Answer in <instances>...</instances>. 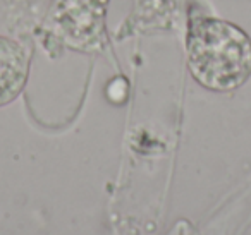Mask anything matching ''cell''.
<instances>
[{"instance_id":"obj_1","label":"cell","mask_w":251,"mask_h":235,"mask_svg":"<svg viewBox=\"0 0 251 235\" xmlns=\"http://www.w3.org/2000/svg\"><path fill=\"white\" fill-rule=\"evenodd\" d=\"M188 67L203 88L232 91L251 76V38L224 19L198 18L189 24Z\"/></svg>"},{"instance_id":"obj_2","label":"cell","mask_w":251,"mask_h":235,"mask_svg":"<svg viewBox=\"0 0 251 235\" xmlns=\"http://www.w3.org/2000/svg\"><path fill=\"white\" fill-rule=\"evenodd\" d=\"M29 74V57L14 40L0 36V107L14 101Z\"/></svg>"}]
</instances>
